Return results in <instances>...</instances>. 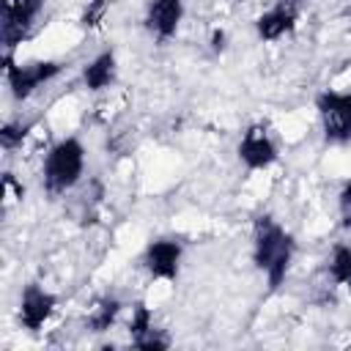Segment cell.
Returning a JSON list of instances; mask_svg holds the SVG:
<instances>
[{
  "mask_svg": "<svg viewBox=\"0 0 351 351\" xmlns=\"http://www.w3.org/2000/svg\"><path fill=\"white\" fill-rule=\"evenodd\" d=\"M85 170V148L77 137H63L58 140L47 156H44V189L49 195H63L71 186H77V181L82 178Z\"/></svg>",
  "mask_w": 351,
  "mask_h": 351,
  "instance_id": "obj_2",
  "label": "cell"
},
{
  "mask_svg": "<svg viewBox=\"0 0 351 351\" xmlns=\"http://www.w3.org/2000/svg\"><path fill=\"white\" fill-rule=\"evenodd\" d=\"M121 315V302L115 296H101L93 302V307L85 315V324L90 332H107Z\"/></svg>",
  "mask_w": 351,
  "mask_h": 351,
  "instance_id": "obj_13",
  "label": "cell"
},
{
  "mask_svg": "<svg viewBox=\"0 0 351 351\" xmlns=\"http://www.w3.org/2000/svg\"><path fill=\"white\" fill-rule=\"evenodd\" d=\"M184 19V0H151L145 8V27L156 41H170Z\"/></svg>",
  "mask_w": 351,
  "mask_h": 351,
  "instance_id": "obj_9",
  "label": "cell"
},
{
  "mask_svg": "<svg viewBox=\"0 0 351 351\" xmlns=\"http://www.w3.org/2000/svg\"><path fill=\"white\" fill-rule=\"evenodd\" d=\"M129 337H132V346L134 348H143V351H162V348L170 346V340L154 326V315H151V310L143 302L134 304V310H132Z\"/></svg>",
  "mask_w": 351,
  "mask_h": 351,
  "instance_id": "obj_10",
  "label": "cell"
},
{
  "mask_svg": "<svg viewBox=\"0 0 351 351\" xmlns=\"http://www.w3.org/2000/svg\"><path fill=\"white\" fill-rule=\"evenodd\" d=\"M296 25V5L288 3H277L269 11H263L255 19V33L261 41H280L285 33H291Z\"/></svg>",
  "mask_w": 351,
  "mask_h": 351,
  "instance_id": "obj_11",
  "label": "cell"
},
{
  "mask_svg": "<svg viewBox=\"0 0 351 351\" xmlns=\"http://www.w3.org/2000/svg\"><path fill=\"white\" fill-rule=\"evenodd\" d=\"M63 71V63L58 60H30V63H16L11 58V52H5L3 58V74L8 82V90L16 101L30 99L41 85H47L49 80H55Z\"/></svg>",
  "mask_w": 351,
  "mask_h": 351,
  "instance_id": "obj_3",
  "label": "cell"
},
{
  "mask_svg": "<svg viewBox=\"0 0 351 351\" xmlns=\"http://www.w3.org/2000/svg\"><path fill=\"white\" fill-rule=\"evenodd\" d=\"M337 211H340V225L351 228V181H346L337 195Z\"/></svg>",
  "mask_w": 351,
  "mask_h": 351,
  "instance_id": "obj_18",
  "label": "cell"
},
{
  "mask_svg": "<svg viewBox=\"0 0 351 351\" xmlns=\"http://www.w3.org/2000/svg\"><path fill=\"white\" fill-rule=\"evenodd\" d=\"M291 3H299V0H291Z\"/></svg>",
  "mask_w": 351,
  "mask_h": 351,
  "instance_id": "obj_20",
  "label": "cell"
},
{
  "mask_svg": "<svg viewBox=\"0 0 351 351\" xmlns=\"http://www.w3.org/2000/svg\"><path fill=\"white\" fill-rule=\"evenodd\" d=\"M293 236L269 214H261L252 225V263L266 274L271 291H277L293 261Z\"/></svg>",
  "mask_w": 351,
  "mask_h": 351,
  "instance_id": "obj_1",
  "label": "cell"
},
{
  "mask_svg": "<svg viewBox=\"0 0 351 351\" xmlns=\"http://www.w3.org/2000/svg\"><path fill=\"white\" fill-rule=\"evenodd\" d=\"M41 11V0H3L0 3V38L5 52H14L22 38H27L36 16Z\"/></svg>",
  "mask_w": 351,
  "mask_h": 351,
  "instance_id": "obj_5",
  "label": "cell"
},
{
  "mask_svg": "<svg viewBox=\"0 0 351 351\" xmlns=\"http://www.w3.org/2000/svg\"><path fill=\"white\" fill-rule=\"evenodd\" d=\"M33 129V123L30 121H8L3 129H0V145H3V151H14L16 145H22V140L27 137V132Z\"/></svg>",
  "mask_w": 351,
  "mask_h": 351,
  "instance_id": "obj_15",
  "label": "cell"
},
{
  "mask_svg": "<svg viewBox=\"0 0 351 351\" xmlns=\"http://www.w3.org/2000/svg\"><path fill=\"white\" fill-rule=\"evenodd\" d=\"M107 8H110V0H88L85 11H82V25L85 27H99L104 19H107Z\"/></svg>",
  "mask_w": 351,
  "mask_h": 351,
  "instance_id": "obj_16",
  "label": "cell"
},
{
  "mask_svg": "<svg viewBox=\"0 0 351 351\" xmlns=\"http://www.w3.org/2000/svg\"><path fill=\"white\" fill-rule=\"evenodd\" d=\"M315 110L329 143L351 140V90H321L315 96Z\"/></svg>",
  "mask_w": 351,
  "mask_h": 351,
  "instance_id": "obj_4",
  "label": "cell"
},
{
  "mask_svg": "<svg viewBox=\"0 0 351 351\" xmlns=\"http://www.w3.org/2000/svg\"><path fill=\"white\" fill-rule=\"evenodd\" d=\"M0 192H3V206H5V208H8L11 203H16V200H22V197H25V186L14 178V173H3Z\"/></svg>",
  "mask_w": 351,
  "mask_h": 351,
  "instance_id": "obj_17",
  "label": "cell"
},
{
  "mask_svg": "<svg viewBox=\"0 0 351 351\" xmlns=\"http://www.w3.org/2000/svg\"><path fill=\"white\" fill-rule=\"evenodd\" d=\"M211 49H214V52H222V49H225V33H222V30H214V36H211Z\"/></svg>",
  "mask_w": 351,
  "mask_h": 351,
  "instance_id": "obj_19",
  "label": "cell"
},
{
  "mask_svg": "<svg viewBox=\"0 0 351 351\" xmlns=\"http://www.w3.org/2000/svg\"><path fill=\"white\" fill-rule=\"evenodd\" d=\"M55 307H58V296L41 285L30 282V285H25V291L19 296V324L27 332H38L49 321Z\"/></svg>",
  "mask_w": 351,
  "mask_h": 351,
  "instance_id": "obj_8",
  "label": "cell"
},
{
  "mask_svg": "<svg viewBox=\"0 0 351 351\" xmlns=\"http://www.w3.org/2000/svg\"><path fill=\"white\" fill-rule=\"evenodd\" d=\"M236 154H239V162L247 170H266L269 165H274V159H277V143H274L269 126L266 123L247 126V132L239 140Z\"/></svg>",
  "mask_w": 351,
  "mask_h": 351,
  "instance_id": "obj_6",
  "label": "cell"
},
{
  "mask_svg": "<svg viewBox=\"0 0 351 351\" xmlns=\"http://www.w3.org/2000/svg\"><path fill=\"white\" fill-rule=\"evenodd\" d=\"M184 247L178 239H154L143 252V266L154 280L173 282L181 271Z\"/></svg>",
  "mask_w": 351,
  "mask_h": 351,
  "instance_id": "obj_7",
  "label": "cell"
},
{
  "mask_svg": "<svg viewBox=\"0 0 351 351\" xmlns=\"http://www.w3.org/2000/svg\"><path fill=\"white\" fill-rule=\"evenodd\" d=\"M329 277H332L335 285L351 288V247H348V244H335V247H332Z\"/></svg>",
  "mask_w": 351,
  "mask_h": 351,
  "instance_id": "obj_14",
  "label": "cell"
},
{
  "mask_svg": "<svg viewBox=\"0 0 351 351\" xmlns=\"http://www.w3.org/2000/svg\"><path fill=\"white\" fill-rule=\"evenodd\" d=\"M115 77H118V60H115V52L112 49H104L99 52L85 69H82V82L88 90H107L115 85Z\"/></svg>",
  "mask_w": 351,
  "mask_h": 351,
  "instance_id": "obj_12",
  "label": "cell"
}]
</instances>
